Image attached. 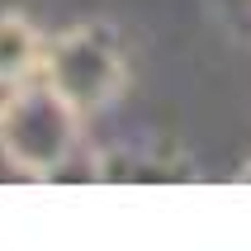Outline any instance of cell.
Wrapping results in <instances>:
<instances>
[{
    "label": "cell",
    "mask_w": 251,
    "mask_h": 251,
    "mask_svg": "<svg viewBox=\"0 0 251 251\" xmlns=\"http://www.w3.org/2000/svg\"><path fill=\"white\" fill-rule=\"evenodd\" d=\"M81 152V114L71 109L62 90L24 81L0 95V161L33 180H62Z\"/></svg>",
    "instance_id": "1"
},
{
    "label": "cell",
    "mask_w": 251,
    "mask_h": 251,
    "mask_svg": "<svg viewBox=\"0 0 251 251\" xmlns=\"http://www.w3.org/2000/svg\"><path fill=\"white\" fill-rule=\"evenodd\" d=\"M43 81L57 85L71 109L90 119V114L109 109L128 81V62L119 48V33L109 24H76L67 33L48 38L43 57Z\"/></svg>",
    "instance_id": "2"
},
{
    "label": "cell",
    "mask_w": 251,
    "mask_h": 251,
    "mask_svg": "<svg viewBox=\"0 0 251 251\" xmlns=\"http://www.w3.org/2000/svg\"><path fill=\"white\" fill-rule=\"evenodd\" d=\"M43 57H48V38L33 28V19L5 10L0 14V90L38 81L43 76Z\"/></svg>",
    "instance_id": "3"
},
{
    "label": "cell",
    "mask_w": 251,
    "mask_h": 251,
    "mask_svg": "<svg viewBox=\"0 0 251 251\" xmlns=\"http://www.w3.org/2000/svg\"><path fill=\"white\" fill-rule=\"evenodd\" d=\"M0 95H5V90H0Z\"/></svg>",
    "instance_id": "4"
}]
</instances>
